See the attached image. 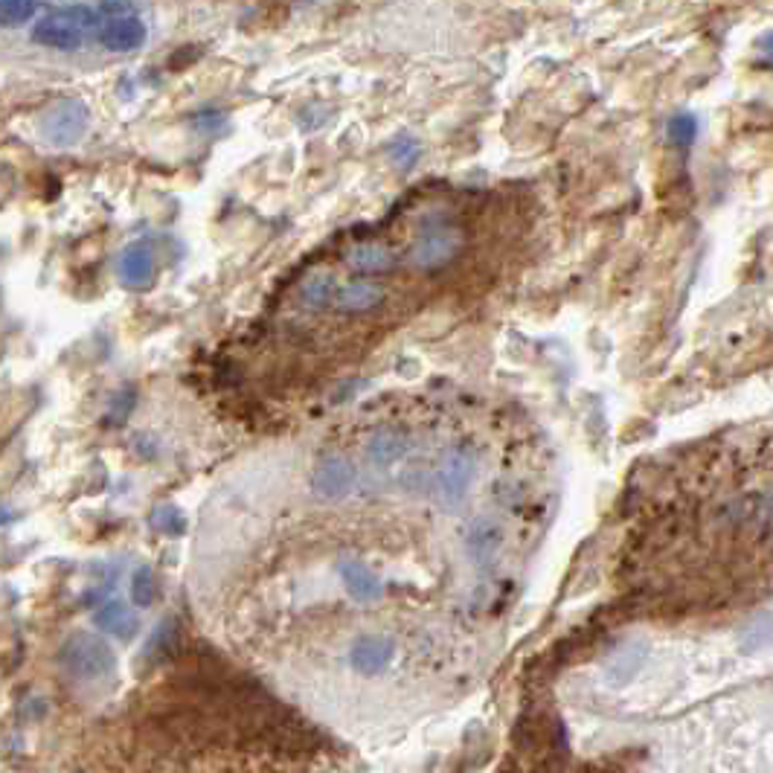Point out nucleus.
Instances as JSON below:
<instances>
[{
    "instance_id": "13",
    "label": "nucleus",
    "mask_w": 773,
    "mask_h": 773,
    "mask_svg": "<svg viewBox=\"0 0 773 773\" xmlns=\"http://www.w3.org/2000/svg\"><path fill=\"white\" fill-rule=\"evenodd\" d=\"M408 434H404V431H396V427H384V431H378V434L370 439V445H366V454H370V460H373L375 466H392V462H399L401 457H408Z\"/></svg>"
},
{
    "instance_id": "2",
    "label": "nucleus",
    "mask_w": 773,
    "mask_h": 773,
    "mask_svg": "<svg viewBox=\"0 0 773 773\" xmlns=\"http://www.w3.org/2000/svg\"><path fill=\"white\" fill-rule=\"evenodd\" d=\"M61 666L78 680H99L117 669V654L102 637L78 631L61 649Z\"/></svg>"
},
{
    "instance_id": "6",
    "label": "nucleus",
    "mask_w": 773,
    "mask_h": 773,
    "mask_svg": "<svg viewBox=\"0 0 773 773\" xmlns=\"http://www.w3.org/2000/svg\"><path fill=\"white\" fill-rule=\"evenodd\" d=\"M355 486V469L347 457H323L312 471V492L321 500H343Z\"/></svg>"
},
{
    "instance_id": "23",
    "label": "nucleus",
    "mask_w": 773,
    "mask_h": 773,
    "mask_svg": "<svg viewBox=\"0 0 773 773\" xmlns=\"http://www.w3.org/2000/svg\"><path fill=\"white\" fill-rule=\"evenodd\" d=\"M12 518H15V515H12V512H0V523H9V521H12Z\"/></svg>"
},
{
    "instance_id": "21",
    "label": "nucleus",
    "mask_w": 773,
    "mask_h": 773,
    "mask_svg": "<svg viewBox=\"0 0 773 773\" xmlns=\"http://www.w3.org/2000/svg\"><path fill=\"white\" fill-rule=\"evenodd\" d=\"M666 134H669L672 146H692L698 137V120L692 113H675V117L666 122Z\"/></svg>"
},
{
    "instance_id": "17",
    "label": "nucleus",
    "mask_w": 773,
    "mask_h": 773,
    "mask_svg": "<svg viewBox=\"0 0 773 773\" xmlns=\"http://www.w3.org/2000/svg\"><path fill=\"white\" fill-rule=\"evenodd\" d=\"M387 155H390L392 166H396L399 172H410V169L419 164V157H422V143H419L416 137H410V134H399V137L387 146Z\"/></svg>"
},
{
    "instance_id": "11",
    "label": "nucleus",
    "mask_w": 773,
    "mask_h": 773,
    "mask_svg": "<svg viewBox=\"0 0 773 773\" xmlns=\"http://www.w3.org/2000/svg\"><path fill=\"white\" fill-rule=\"evenodd\" d=\"M384 291L373 282H347L340 286L331 297V303L338 309L340 314H364L373 312L375 305H382Z\"/></svg>"
},
{
    "instance_id": "1",
    "label": "nucleus",
    "mask_w": 773,
    "mask_h": 773,
    "mask_svg": "<svg viewBox=\"0 0 773 773\" xmlns=\"http://www.w3.org/2000/svg\"><path fill=\"white\" fill-rule=\"evenodd\" d=\"M102 17L96 7H52L33 26V44L56 52H76L85 44L87 29H99Z\"/></svg>"
},
{
    "instance_id": "16",
    "label": "nucleus",
    "mask_w": 773,
    "mask_h": 773,
    "mask_svg": "<svg viewBox=\"0 0 773 773\" xmlns=\"http://www.w3.org/2000/svg\"><path fill=\"white\" fill-rule=\"evenodd\" d=\"M335 291H338V286H335V279H331L329 274H312V277H305L303 286H300V300H303L305 309L321 312V309H326V305L331 303Z\"/></svg>"
},
{
    "instance_id": "15",
    "label": "nucleus",
    "mask_w": 773,
    "mask_h": 773,
    "mask_svg": "<svg viewBox=\"0 0 773 773\" xmlns=\"http://www.w3.org/2000/svg\"><path fill=\"white\" fill-rule=\"evenodd\" d=\"M347 262L355 270H364V274H384V270H392L399 265V256L384 247V244H358L352 247L347 256Z\"/></svg>"
},
{
    "instance_id": "18",
    "label": "nucleus",
    "mask_w": 773,
    "mask_h": 773,
    "mask_svg": "<svg viewBox=\"0 0 773 773\" xmlns=\"http://www.w3.org/2000/svg\"><path fill=\"white\" fill-rule=\"evenodd\" d=\"M38 3L26 0H0V29H21L38 15Z\"/></svg>"
},
{
    "instance_id": "4",
    "label": "nucleus",
    "mask_w": 773,
    "mask_h": 773,
    "mask_svg": "<svg viewBox=\"0 0 773 773\" xmlns=\"http://www.w3.org/2000/svg\"><path fill=\"white\" fill-rule=\"evenodd\" d=\"M462 235L454 225H448L445 218H431L422 233H419L416 244H413V262L422 270H439L448 262H454V256L460 253Z\"/></svg>"
},
{
    "instance_id": "9",
    "label": "nucleus",
    "mask_w": 773,
    "mask_h": 773,
    "mask_svg": "<svg viewBox=\"0 0 773 773\" xmlns=\"http://www.w3.org/2000/svg\"><path fill=\"white\" fill-rule=\"evenodd\" d=\"M338 573L343 588H347V593L355 602L370 605V602H378L384 596L382 579H378L364 561H358V558H343V561L338 565Z\"/></svg>"
},
{
    "instance_id": "20",
    "label": "nucleus",
    "mask_w": 773,
    "mask_h": 773,
    "mask_svg": "<svg viewBox=\"0 0 773 773\" xmlns=\"http://www.w3.org/2000/svg\"><path fill=\"white\" fill-rule=\"evenodd\" d=\"M131 600L137 608H148L157 600V576L152 567H140L131 579Z\"/></svg>"
},
{
    "instance_id": "7",
    "label": "nucleus",
    "mask_w": 773,
    "mask_h": 773,
    "mask_svg": "<svg viewBox=\"0 0 773 773\" xmlns=\"http://www.w3.org/2000/svg\"><path fill=\"white\" fill-rule=\"evenodd\" d=\"M146 24L143 17L134 15H117V17H102V24L96 29V38L102 44L105 50L111 52H134L146 44Z\"/></svg>"
},
{
    "instance_id": "14",
    "label": "nucleus",
    "mask_w": 773,
    "mask_h": 773,
    "mask_svg": "<svg viewBox=\"0 0 773 773\" xmlns=\"http://www.w3.org/2000/svg\"><path fill=\"white\" fill-rule=\"evenodd\" d=\"M94 623L102 628V631H108V635L120 637V640H131V637L140 631L137 617L131 614L129 605H122V602L117 600L105 602L102 608H96Z\"/></svg>"
},
{
    "instance_id": "8",
    "label": "nucleus",
    "mask_w": 773,
    "mask_h": 773,
    "mask_svg": "<svg viewBox=\"0 0 773 773\" xmlns=\"http://www.w3.org/2000/svg\"><path fill=\"white\" fill-rule=\"evenodd\" d=\"M392 657H396V643H392L390 637H382V635L358 637L355 645H352V652H349L352 669L366 675V678L382 675V672L392 663Z\"/></svg>"
},
{
    "instance_id": "12",
    "label": "nucleus",
    "mask_w": 773,
    "mask_h": 773,
    "mask_svg": "<svg viewBox=\"0 0 773 773\" xmlns=\"http://www.w3.org/2000/svg\"><path fill=\"white\" fill-rule=\"evenodd\" d=\"M466 549L478 565L492 561L497 556V549H500V527L495 521H488V518L474 521L466 532Z\"/></svg>"
},
{
    "instance_id": "19",
    "label": "nucleus",
    "mask_w": 773,
    "mask_h": 773,
    "mask_svg": "<svg viewBox=\"0 0 773 773\" xmlns=\"http://www.w3.org/2000/svg\"><path fill=\"white\" fill-rule=\"evenodd\" d=\"M148 527L157 532H164V535H183V532H186V518H183V512L178 509V506L164 504L152 509V515H148Z\"/></svg>"
},
{
    "instance_id": "10",
    "label": "nucleus",
    "mask_w": 773,
    "mask_h": 773,
    "mask_svg": "<svg viewBox=\"0 0 773 773\" xmlns=\"http://www.w3.org/2000/svg\"><path fill=\"white\" fill-rule=\"evenodd\" d=\"M117 274H120L122 286L134 288V291L152 286V279H155V253H152V247H146V244H129L120 253Z\"/></svg>"
},
{
    "instance_id": "5",
    "label": "nucleus",
    "mask_w": 773,
    "mask_h": 773,
    "mask_svg": "<svg viewBox=\"0 0 773 773\" xmlns=\"http://www.w3.org/2000/svg\"><path fill=\"white\" fill-rule=\"evenodd\" d=\"M474 471H478V462H474V454H471L469 448L454 451L451 457L439 466V474H436V492H439V497H443L445 504L448 506L460 504L462 497L469 495Z\"/></svg>"
},
{
    "instance_id": "22",
    "label": "nucleus",
    "mask_w": 773,
    "mask_h": 773,
    "mask_svg": "<svg viewBox=\"0 0 773 773\" xmlns=\"http://www.w3.org/2000/svg\"><path fill=\"white\" fill-rule=\"evenodd\" d=\"M134 404H137V392L134 390H122L113 396L111 401V410H108V422L111 425H120V422H125V416H129L131 410H134Z\"/></svg>"
},
{
    "instance_id": "3",
    "label": "nucleus",
    "mask_w": 773,
    "mask_h": 773,
    "mask_svg": "<svg viewBox=\"0 0 773 773\" xmlns=\"http://www.w3.org/2000/svg\"><path fill=\"white\" fill-rule=\"evenodd\" d=\"M87 129H90V111L82 99H61L38 122V134L44 137V143L56 148L78 143L87 134Z\"/></svg>"
}]
</instances>
